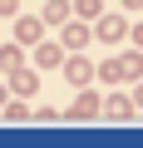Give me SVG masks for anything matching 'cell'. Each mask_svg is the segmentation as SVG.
I'll return each mask as SVG.
<instances>
[{"label":"cell","mask_w":143,"mask_h":148,"mask_svg":"<svg viewBox=\"0 0 143 148\" xmlns=\"http://www.w3.org/2000/svg\"><path fill=\"white\" fill-rule=\"evenodd\" d=\"M64 74H69V84H84V79H89V64L74 59V64H64Z\"/></svg>","instance_id":"cell-1"},{"label":"cell","mask_w":143,"mask_h":148,"mask_svg":"<svg viewBox=\"0 0 143 148\" xmlns=\"http://www.w3.org/2000/svg\"><path fill=\"white\" fill-rule=\"evenodd\" d=\"M94 99H99V94H79V104H74V109H69V114H74V119H79V114H94V109H99Z\"/></svg>","instance_id":"cell-2"},{"label":"cell","mask_w":143,"mask_h":148,"mask_svg":"<svg viewBox=\"0 0 143 148\" xmlns=\"http://www.w3.org/2000/svg\"><path fill=\"white\" fill-rule=\"evenodd\" d=\"M35 59H40V69H49V64H59V49H54V45H44Z\"/></svg>","instance_id":"cell-3"},{"label":"cell","mask_w":143,"mask_h":148,"mask_svg":"<svg viewBox=\"0 0 143 148\" xmlns=\"http://www.w3.org/2000/svg\"><path fill=\"white\" fill-rule=\"evenodd\" d=\"M64 40H69V45H84V40H89V30H84V25H69V30H64Z\"/></svg>","instance_id":"cell-4"},{"label":"cell","mask_w":143,"mask_h":148,"mask_svg":"<svg viewBox=\"0 0 143 148\" xmlns=\"http://www.w3.org/2000/svg\"><path fill=\"white\" fill-rule=\"evenodd\" d=\"M0 64H5V69H15V64H20V49H15V45H5V49H0Z\"/></svg>","instance_id":"cell-5"},{"label":"cell","mask_w":143,"mask_h":148,"mask_svg":"<svg viewBox=\"0 0 143 148\" xmlns=\"http://www.w3.org/2000/svg\"><path fill=\"white\" fill-rule=\"evenodd\" d=\"M99 35H104V40H118V35H123V20H104V30H99Z\"/></svg>","instance_id":"cell-6"},{"label":"cell","mask_w":143,"mask_h":148,"mask_svg":"<svg viewBox=\"0 0 143 148\" xmlns=\"http://www.w3.org/2000/svg\"><path fill=\"white\" fill-rule=\"evenodd\" d=\"M0 10H5V15H10V10H15V0H0Z\"/></svg>","instance_id":"cell-7"},{"label":"cell","mask_w":143,"mask_h":148,"mask_svg":"<svg viewBox=\"0 0 143 148\" xmlns=\"http://www.w3.org/2000/svg\"><path fill=\"white\" fill-rule=\"evenodd\" d=\"M0 104H5V89H0Z\"/></svg>","instance_id":"cell-8"}]
</instances>
